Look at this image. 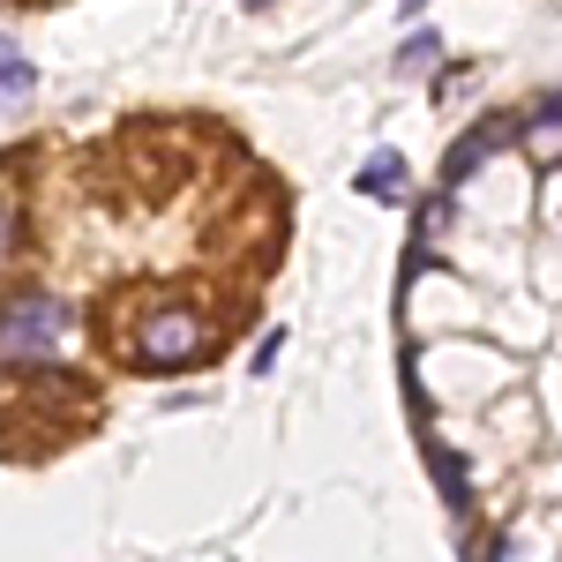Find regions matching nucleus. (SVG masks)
Returning a JSON list of instances; mask_svg holds the SVG:
<instances>
[{
    "label": "nucleus",
    "instance_id": "obj_4",
    "mask_svg": "<svg viewBox=\"0 0 562 562\" xmlns=\"http://www.w3.org/2000/svg\"><path fill=\"white\" fill-rule=\"evenodd\" d=\"M360 195H405V166H397V150H375V166H360V180H352Z\"/></svg>",
    "mask_w": 562,
    "mask_h": 562
},
{
    "label": "nucleus",
    "instance_id": "obj_7",
    "mask_svg": "<svg viewBox=\"0 0 562 562\" xmlns=\"http://www.w3.org/2000/svg\"><path fill=\"white\" fill-rule=\"evenodd\" d=\"M435 473H442V495H450V510H473V487H465V465H458L450 450H435Z\"/></svg>",
    "mask_w": 562,
    "mask_h": 562
},
{
    "label": "nucleus",
    "instance_id": "obj_2",
    "mask_svg": "<svg viewBox=\"0 0 562 562\" xmlns=\"http://www.w3.org/2000/svg\"><path fill=\"white\" fill-rule=\"evenodd\" d=\"M135 368H150V375H173L188 360H203L211 352V323L195 315V307H166V315H150L143 330H135Z\"/></svg>",
    "mask_w": 562,
    "mask_h": 562
},
{
    "label": "nucleus",
    "instance_id": "obj_10",
    "mask_svg": "<svg viewBox=\"0 0 562 562\" xmlns=\"http://www.w3.org/2000/svg\"><path fill=\"white\" fill-rule=\"evenodd\" d=\"M420 8H428V0H405V15H420Z\"/></svg>",
    "mask_w": 562,
    "mask_h": 562
},
{
    "label": "nucleus",
    "instance_id": "obj_6",
    "mask_svg": "<svg viewBox=\"0 0 562 562\" xmlns=\"http://www.w3.org/2000/svg\"><path fill=\"white\" fill-rule=\"evenodd\" d=\"M525 150H532V158H562V105H548V113L525 128Z\"/></svg>",
    "mask_w": 562,
    "mask_h": 562
},
{
    "label": "nucleus",
    "instance_id": "obj_5",
    "mask_svg": "<svg viewBox=\"0 0 562 562\" xmlns=\"http://www.w3.org/2000/svg\"><path fill=\"white\" fill-rule=\"evenodd\" d=\"M31 90H38V68H31V60H23L15 45L0 38V105H15V98H31Z\"/></svg>",
    "mask_w": 562,
    "mask_h": 562
},
{
    "label": "nucleus",
    "instance_id": "obj_9",
    "mask_svg": "<svg viewBox=\"0 0 562 562\" xmlns=\"http://www.w3.org/2000/svg\"><path fill=\"white\" fill-rule=\"evenodd\" d=\"M8 262H15V211L0 203V270H8Z\"/></svg>",
    "mask_w": 562,
    "mask_h": 562
},
{
    "label": "nucleus",
    "instance_id": "obj_8",
    "mask_svg": "<svg viewBox=\"0 0 562 562\" xmlns=\"http://www.w3.org/2000/svg\"><path fill=\"white\" fill-rule=\"evenodd\" d=\"M428 60H435V31H413V38H405V53H397V68H405V76H420Z\"/></svg>",
    "mask_w": 562,
    "mask_h": 562
},
{
    "label": "nucleus",
    "instance_id": "obj_1",
    "mask_svg": "<svg viewBox=\"0 0 562 562\" xmlns=\"http://www.w3.org/2000/svg\"><path fill=\"white\" fill-rule=\"evenodd\" d=\"M68 352V307L53 293H23L0 315V368H45Z\"/></svg>",
    "mask_w": 562,
    "mask_h": 562
},
{
    "label": "nucleus",
    "instance_id": "obj_3",
    "mask_svg": "<svg viewBox=\"0 0 562 562\" xmlns=\"http://www.w3.org/2000/svg\"><path fill=\"white\" fill-rule=\"evenodd\" d=\"M510 135H518L510 121H480V128L465 135L458 150H450V166H442V173H450V180H473V173H480V158H487L495 143H510Z\"/></svg>",
    "mask_w": 562,
    "mask_h": 562
},
{
    "label": "nucleus",
    "instance_id": "obj_11",
    "mask_svg": "<svg viewBox=\"0 0 562 562\" xmlns=\"http://www.w3.org/2000/svg\"><path fill=\"white\" fill-rule=\"evenodd\" d=\"M248 8H270V0H248Z\"/></svg>",
    "mask_w": 562,
    "mask_h": 562
}]
</instances>
